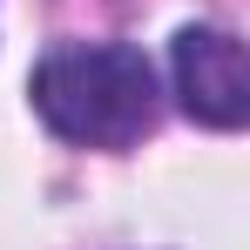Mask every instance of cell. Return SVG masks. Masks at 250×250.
Instances as JSON below:
<instances>
[{
  "label": "cell",
  "mask_w": 250,
  "mask_h": 250,
  "mask_svg": "<svg viewBox=\"0 0 250 250\" xmlns=\"http://www.w3.org/2000/svg\"><path fill=\"white\" fill-rule=\"evenodd\" d=\"M169 75L183 115L203 128H244L250 115V82H244V47L223 27H183L169 47Z\"/></svg>",
  "instance_id": "2"
},
{
  "label": "cell",
  "mask_w": 250,
  "mask_h": 250,
  "mask_svg": "<svg viewBox=\"0 0 250 250\" xmlns=\"http://www.w3.org/2000/svg\"><path fill=\"white\" fill-rule=\"evenodd\" d=\"M34 115L75 149H135L156 128V68L128 41H75L41 54L34 68Z\"/></svg>",
  "instance_id": "1"
}]
</instances>
